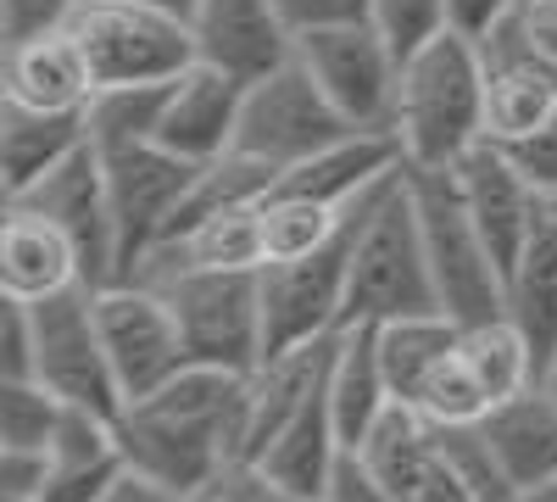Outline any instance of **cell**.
Returning <instances> with one entry per match:
<instances>
[{"label": "cell", "mask_w": 557, "mask_h": 502, "mask_svg": "<svg viewBox=\"0 0 557 502\" xmlns=\"http://www.w3.org/2000/svg\"><path fill=\"white\" fill-rule=\"evenodd\" d=\"M346 452H351V446L341 441L335 414H330V396H323V385H318V391L307 396V407L268 441V452H262L251 469H262L273 486H285V491H296V497L323 502V491H330V480H335V464L346 458Z\"/></svg>", "instance_id": "25"}, {"label": "cell", "mask_w": 557, "mask_h": 502, "mask_svg": "<svg viewBox=\"0 0 557 502\" xmlns=\"http://www.w3.org/2000/svg\"><path fill=\"white\" fill-rule=\"evenodd\" d=\"M0 101L34 112H84L96 101V78L67 28H45L28 39H7L0 51Z\"/></svg>", "instance_id": "18"}, {"label": "cell", "mask_w": 557, "mask_h": 502, "mask_svg": "<svg viewBox=\"0 0 557 502\" xmlns=\"http://www.w3.org/2000/svg\"><path fill=\"white\" fill-rule=\"evenodd\" d=\"M101 168H107V201H112V230H117V268L128 280V273L162 246V235L173 230V212L184 207L201 168L173 157L157 140L107 146Z\"/></svg>", "instance_id": "11"}, {"label": "cell", "mask_w": 557, "mask_h": 502, "mask_svg": "<svg viewBox=\"0 0 557 502\" xmlns=\"http://www.w3.org/2000/svg\"><path fill=\"white\" fill-rule=\"evenodd\" d=\"M62 28L78 39L96 89L168 84L201 62L196 28L162 7H139V0H73Z\"/></svg>", "instance_id": "5"}, {"label": "cell", "mask_w": 557, "mask_h": 502, "mask_svg": "<svg viewBox=\"0 0 557 502\" xmlns=\"http://www.w3.org/2000/svg\"><path fill=\"white\" fill-rule=\"evenodd\" d=\"M17 207H34L51 223L73 235L78 257H84V285L101 291L112 280H123L117 268V230H112V201H107V168H101V146L84 140L67 162H57L51 173L28 185L23 196H12Z\"/></svg>", "instance_id": "13"}, {"label": "cell", "mask_w": 557, "mask_h": 502, "mask_svg": "<svg viewBox=\"0 0 557 502\" xmlns=\"http://www.w3.org/2000/svg\"><path fill=\"white\" fill-rule=\"evenodd\" d=\"M278 17L290 34H312V28H341V23H368L374 0H273Z\"/></svg>", "instance_id": "37"}, {"label": "cell", "mask_w": 557, "mask_h": 502, "mask_svg": "<svg viewBox=\"0 0 557 502\" xmlns=\"http://www.w3.org/2000/svg\"><path fill=\"white\" fill-rule=\"evenodd\" d=\"M107 502H196V497H184V491H173V486H162V480H146V475L128 469Z\"/></svg>", "instance_id": "43"}, {"label": "cell", "mask_w": 557, "mask_h": 502, "mask_svg": "<svg viewBox=\"0 0 557 502\" xmlns=\"http://www.w3.org/2000/svg\"><path fill=\"white\" fill-rule=\"evenodd\" d=\"M412 313H441V291L430 273L424 230L407 185V162L362 201L351 235V285H346V325H391Z\"/></svg>", "instance_id": "3"}, {"label": "cell", "mask_w": 557, "mask_h": 502, "mask_svg": "<svg viewBox=\"0 0 557 502\" xmlns=\"http://www.w3.org/2000/svg\"><path fill=\"white\" fill-rule=\"evenodd\" d=\"M380 191V185H374ZM368 191V196H374ZM362 196V201H368ZM362 201L351 212L346 230L296 262H268L262 268V330H268V357L273 352H296L312 341H330L335 330H346V285H351V235Z\"/></svg>", "instance_id": "9"}, {"label": "cell", "mask_w": 557, "mask_h": 502, "mask_svg": "<svg viewBox=\"0 0 557 502\" xmlns=\"http://www.w3.org/2000/svg\"><path fill=\"white\" fill-rule=\"evenodd\" d=\"M45 475H51V452L0 446V497H28V502H39Z\"/></svg>", "instance_id": "40"}, {"label": "cell", "mask_w": 557, "mask_h": 502, "mask_svg": "<svg viewBox=\"0 0 557 502\" xmlns=\"http://www.w3.org/2000/svg\"><path fill=\"white\" fill-rule=\"evenodd\" d=\"M368 17H374L380 34L407 57V51H418L424 39H435L446 28V0H374Z\"/></svg>", "instance_id": "34"}, {"label": "cell", "mask_w": 557, "mask_h": 502, "mask_svg": "<svg viewBox=\"0 0 557 502\" xmlns=\"http://www.w3.org/2000/svg\"><path fill=\"white\" fill-rule=\"evenodd\" d=\"M341 134H351V123L335 112V101L318 89V78L290 57L285 68H273L262 78L246 84L240 101V128H235V151L285 173L296 162H307L312 151L335 146Z\"/></svg>", "instance_id": "8"}, {"label": "cell", "mask_w": 557, "mask_h": 502, "mask_svg": "<svg viewBox=\"0 0 557 502\" xmlns=\"http://www.w3.org/2000/svg\"><path fill=\"white\" fill-rule=\"evenodd\" d=\"M502 151L519 162V173L530 179V185H535L546 201L557 196V118H552L541 134H530L524 146H502Z\"/></svg>", "instance_id": "38"}, {"label": "cell", "mask_w": 557, "mask_h": 502, "mask_svg": "<svg viewBox=\"0 0 557 502\" xmlns=\"http://www.w3.org/2000/svg\"><path fill=\"white\" fill-rule=\"evenodd\" d=\"M396 168H401L396 134L351 128V134H341L335 146H323V151H312L307 162L285 168V173L273 179V191L307 196V201H323V207H351V201H362L368 191H374L380 179H391Z\"/></svg>", "instance_id": "20"}, {"label": "cell", "mask_w": 557, "mask_h": 502, "mask_svg": "<svg viewBox=\"0 0 557 502\" xmlns=\"http://www.w3.org/2000/svg\"><path fill=\"white\" fill-rule=\"evenodd\" d=\"M485 140V51L480 39L441 28L401 57L396 146L407 168H457Z\"/></svg>", "instance_id": "2"}, {"label": "cell", "mask_w": 557, "mask_h": 502, "mask_svg": "<svg viewBox=\"0 0 557 502\" xmlns=\"http://www.w3.org/2000/svg\"><path fill=\"white\" fill-rule=\"evenodd\" d=\"M201 62L235 73L240 84L285 68L296 57V34L285 28L273 0H196L190 12Z\"/></svg>", "instance_id": "16"}, {"label": "cell", "mask_w": 557, "mask_h": 502, "mask_svg": "<svg viewBox=\"0 0 557 502\" xmlns=\"http://www.w3.org/2000/svg\"><path fill=\"white\" fill-rule=\"evenodd\" d=\"M96 325H101V346H107V363H112V380H117L123 402L151 396L178 369H190L173 302L146 280L101 285L96 291Z\"/></svg>", "instance_id": "10"}, {"label": "cell", "mask_w": 557, "mask_h": 502, "mask_svg": "<svg viewBox=\"0 0 557 502\" xmlns=\"http://www.w3.org/2000/svg\"><path fill=\"white\" fill-rule=\"evenodd\" d=\"M496 34H507L530 62H541L557 78V0H519L513 17H507ZM491 39V34H485Z\"/></svg>", "instance_id": "35"}, {"label": "cell", "mask_w": 557, "mask_h": 502, "mask_svg": "<svg viewBox=\"0 0 557 502\" xmlns=\"http://www.w3.org/2000/svg\"><path fill=\"white\" fill-rule=\"evenodd\" d=\"M0 380H39L34 307L12 296H0Z\"/></svg>", "instance_id": "36"}, {"label": "cell", "mask_w": 557, "mask_h": 502, "mask_svg": "<svg viewBox=\"0 0 557 502\" xmlns=\"http://www.w3.org/2000/svg\"><path fill=\"white\" fill-rule=\"evenodd\" d=\"M246 380L235 369H207L190 363L151 396L123 402L117 446L134 475L162 480L184 497H201L240 464V430H246Z\"/></svg>", "instance_id": "1"}, {"label": "cell", "mask_w": 557, "mask_h": 502, "mask_svg": "<svg viewBox=\"0 0 557 502\" xmlns=\"http://www.w3.org/2000/svg\"><path fill=\"white\" fill-rule=\"evenodd\" d=\"M296 62L318 78L351 128L396 134V89H401V51L380 34V23H341L296 34Z\"/></svg>", "instance_id": "7"}, {"label": "cell", "mask_w": 557, "mask_h": 502, "mask_svg": "<svg viewBox=\"0 0 557 502\" xmlns=\"http://www.w3.org/2000/svg\"><path fill=\"white\" fill-rule=\"evenodd\" d=\"M541 385H546V391H552V396H557V357H552V369H546V375H541Z\"/></svg>", "instance_id": "46"}, {"label": "cell", "mask_w": 557, "mask_h": 502, "mask_svg": "<svg viewBox=\"0 0 557 502\" xmlns=\"http://www.w3.org/2000/svg\"><path fill=\"white\" fill-rule=\"evenodd\" d=\"M485 51V140L491 146H524L557 118V78L530 62L507 34L480 39Z\"/></svg>", "instance_id": "19"}, {"label": "cell", "mask_w": 557, "mask_h": 502, "mask_svg": "<svg viewBox=\"0 0 557 502\" xmlns=\"http://www.w3.org/2000/svg\"><path fill=\"white\" fill-rule=\"evenodd\" d=\"M240 101H246V84L235 73H223L212 62L184 68L168 84V107H162V128H157V146H168L184 162H218L235 151V128H240Z\"/></svg>", "instance_id": "15"}, {"label": "cell", "mask_w": 557, "mask_h": 502, "mask_svg": "<svg viewBox=\"0 0 557 502\" xmlns=\"http://www.w3.org/2000/svg\"><path fill=\"white\" fill-rule=\"evenodd\" d=\"M73 285H84V257L73 235L34 207L0 201V296L45 302Z\"/></svg>", "instance_id": "17"}, {"label": "cell", "mask_w": 557, "mask_h": 502, "mask_svg": "<svg viewBox=\"0 0 557 502\" xmlns=\"http://www.w3.org/2000/svg\"><path fill=\"white\" fill-rule=\"evenodd\" d=\"M480 436L491 446V458L502 464V475L513 480V491L557 480V396L541 380L519 396H507L502 407H491Z\"/></svg>", "instance_id": "23"}, {"label": "cell", "mask_w": 557, "mask_h": 502, "mask_svg": "<svg viewBox=\"0 0 557 502\" xmlns=\"http://www.w3.org/2000/svg\"><path fill=\"white\" fill-rule=\"evenodd\" d=\"M173 302L184 330V352L207 369L251 375L268 357L262 330V268H212V273H178L157 285Z\"/></svg>", "instance_id": "6"}, {"label": "cell", "mask_w": 557, "mask_h": 502, "mask_svg": "<svg viewBox=\"0 0 557 502\" xmlns=\"http://www.w3.org/2000/svg\"><path fill=\"white\" fill-rule=\"evenodd\" d=\"M380 185H385V179H380ZM351 212H357V201L351 207H323V201H307V196L268 191L262 207H257V223H262V268L323 252L351 223Z\"/></svg>", "instance_id": "29"}, {"label": "cell", "mask_w": 557, "mask_h": 502, "mask_svg": "<svg viewBox=\"0 0 557 502\" xmlns=\"http://www.w3.org/2000/svg\"><path fill=\"white\" fill-rule=\"evenodd\" d=\"M168 84H173V78H168ZM168 84H112V89H96V101L84 107L89 140H96L101 151H107V146L157 140L162 107H168Z\"/></svg>", "instance_id": "31"}, {"label": "cell", "mask_w": 557, "mask_h": 502, "mask_svg": "<svg viewBox=\"0 0 557 502\" xmlns=\"http://www.w3.org/2000/svg\"><path fill=\"white\" fill-rule=\"evenodd\" d=\"M418 230H424L430 273L441 291V313L457 325H485V318L507 313V280L480 235V223L462 201L457 168H407Z\"/></svg>", "instance_id": "4"}, {"label": "cell", "mask_w": 557, "mask_h": 502, "mask_svg": "<svg viewBox=\"0 0 557 502\" xmlns=\"http://www.w3.org/2000/svg\"><path fill=\"white\" fill-rule=\"evenodd\" d=\"M513 7L519 0H446V28L469 34V39H485L513 17Z\"/></svg>", "instance_id": "42"}, {"label": "cell", "mask_w": 557, "mask_h": 502, "mask_svg": "<svg viewBox=\"0 0 557 502\" xmlns=\"http://www.w3.org/2000/svg\"><path fill=\"white\" fill-rule=\"evenodd\" d=\"M323 396L346 446H362V436L380 425V414L396 402L385 363H380V330L374 325H346L330 346V369H323Z\"/></svg>", "instance_id": "22"}, {"label": "cell", "mask_w": 557, "mask_h": 502, "mask_svg": "<svg viewBox=\"0 0 557 502\" xmlns=\"http://www.w3.org/2000/svg\"><path fill=\"white\" fill-rule=\"evenodd\" d=\"M123 475H128V458L117 446V419L67 402V419L51 441V475H45L39 502H107Z\"/></svg>", "instance_id": "21"}, {"label": "cell", "mask_w": 557, "mask_h": 502, "mask_svg": "<svg viewBox=\"0 0 557 502\" xmlns=\"http://www.w3.org/2000/svg\"><path fill=\"white\" fill-rule=\"evenodd\" d=\"M34 307V341H39V380L62 402L89 407V414H123V391L112 380V363L96 325V291L73 285L62 296L28 302Z\"/></svg>", "instance_id": "12"}, {"label": "cell", "mask_w": 557, "mask_h": 502, "mask_svg": "<svg viewBox=\"0 0 557 502\" xmlns=\"http://www.w3.org/2000/svg\"><path fill=\"white\" fill-rule=\"evenodd\" d=\"M462 341V335H457ZM424 414L441 425V430H474V425H485L491 419V391L480 385V375L469 369V357H462V346H451L446 357H441V369L418 385V396H412Z\"/></svg>", "instance_id": "32"}, {"label": "cell", "mask_w": 557, "mask_h": 502, "mask_svg": "<svg viewBox=\"0 0 557 502\" xmlns=\"http://www.w3.org/2000/svg\"><path fill=\"white\" fill-rule=\"evenodd\" d=\"M507 502H557V480H541V486H519Z\"/></svg>", "instance_id": "44"}, {"label": "cell", "mask_w": 557, "mask_h": 502, "mask_svg": "<svg viewBox=\"0 0 557 502\" xmlns=\"http://www.w3.org/2000/svg\"><path fill=\"white\" fill-rule=\"evenodd\" d=\"M73 0H0V39H28L45 28H62Z\"/></svg>", "instance_id": "39"}, {"label": "cell", "mask_w": 557, "mask_h": 502, "mask_svg": "<svg viewBox=\"0 0 557 502\" xmlns=\"http://www.w3.org/2000/svg\"><path fill=\"white\" fill-rule=\"evenodd\" d=\"M507 318L524 330L541 375L557 357V218L546 212L519 262L507 268Z\"/></svg>", "instance_id": "26"}, {"label": "cell", "mask_w": 557, "mask_h": 502, "mask_svg": "<svg viewBox=\"0 0 557 502\" xmlns=\"http://www.w3.org/2000/svg\"><path fill=\"white\" fill-rule=\"evenodd\" d=\"M462 357H469V369L480 375V385L491 391V402L502 407L507 396H519L541 380V363L524 341V330L513 325V318H485V325H462Z\"/></svg>", "instance_id": "30"}, {"label": "cell", "mask_w": 557, "mask_h": 502, "mask_svg": "<svg viewBox=\"0 0 557 502\" xmlns=\"http://www.w3.org/2000/svg\"><path fill=\"white\" fill-rule=\"evenodd\" d=\"M351 452L407 502V491L424 480L430 464L441 458V425L418 402H391L385 414H380V425L368 430L362 446H351Z\"/></svg>", "instance_id": "27"}, {"label": "cell", "mask_w": 557, "mask_h": 502, "mask_svg": "<svg viewBox=\"0 0 557 502\" xmlns=\"http://www.w3.org/2000/svg\"><path fill=\"white\" fill-rule=\"evenodd\" d=\"M89 140L84 112H34L17 101H0V201L39 185L57 162H67Z\"/></svg>", "instance_id": "24"}, {"label": "cell", "mask_w": 557, "mask_h": 502, "mask_svg": "<svg viewBox=\"0 0 557 502\" xmlns=\"http://www.w3.org/2000/svg\"><path fill=\"white\" fill-rule=\"evenodd\" d=\"M374 330H380V363H385L396 402H412L418 385L441 369V357L462 335V325L446 313H412V318H391V325H374Z\"/></svg>", "instance_id": "28"}, {"label": "cell", "mask_w": 557, "mask_h": 502, "mask_svg": "<svg viewBox=\"0 0 557 502\" xmlns=\"http://www.w3.org/2000/svg\"><path fill=\"white\" fill-rule=\"evenodd\" d=\"M139 7H162V12H173V17H184V23H190L196 0H139Z\"/></svg>", "instance_id": "45"}, {"label": "cell", "mask_w": 557, "mask_h": 502, "mask_svg": "<svg viewBox=\"0 0 557 502\" xmlns=\"http://www.w3.org/2000/svg\"><path fill=\"white\" fill-rule=\"evenodd\" d=\"M546 212H552V218H557V196H552V201H546Z\"/></svg>", "instance_id": "47"}, {"label": "cell", "mask_w": 557, "mask_h": 502, "mask_svg": "<svg viewBox=\"0 0 557 502\" xmlns=\"http://www.w3.org/2000/svg\"><path fill=\"white\" fill-rule=\"evenodd\" d=\"M323 502H401V497L368 469L357 452H346V458L335 464V480H330V491H323Z\"/></svg>", "instance_id": "41"}, {"label": "cell", "mask_w": 557, "mask_h": 502, "mask_svg": "<svg viewBox=\"0 0 557 502\" xmlns=\"http://www.w3.org/2000/svg\"><path fill=\"white\" fill-rule=\"evenodd\" d=\"M457 185H462V201H469L480 235H485V246H491V257L502 268V280H507V268L519 262V252L541 230L546 196L519 173V162L507 157L502 146H491V140H480L469 157L457 162Z\"/></svg>", "instance_id": "14"}, {"label": "cell", "mask_w": 557, "mask_h": 502, "mask_svg": "<svg viewBox=\"0 0 557 502\" xmlns=\"http://www.w3.org/2000/svg\"><path fill=\"white\" fill-rule=\"evenodd\" d=\"M67 419V402L45 380H0V446L51 452Z\"/></svg>", "instance_id": "33"}]
</instances>
